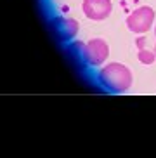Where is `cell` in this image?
<instances>
[{
  "label": "cell",
  "mask_w": 156,
  "mask_h": 158,
  "mask_svg": "<svg viewBox=\"0 0 156 158\" xmlns=\"http://www.w3.org/2000/svg\"><path fill=\"white\" fill-rule=\"evenodd\" d=\"M83 14L87 16L88 19L94 21H101L106 19L111 14V0H83Z\"/></svg>",
  "instance_id": "277c9868"
},
{
  "label": "cell",
  "mask_w": 156,
  "mask_h": 158,
  "mask_svg": "<svg viewBox=\"0 0 156 158\" xmlns=\"http://www.w3.org/2000/svg\"><path fill=\"white\" fill-rule=\"evenodd\" d=\"M154 35H156V30H154Z\"/></svg>",
  "instance_id": "52a82bcc"
},
{
  "label": "cell",
  "mask_w": 156,
  "mask_h": 158,
  "mask_svg": "<svg viewBox=\"0 0 156 158\" xmlns=\"http://www.w3.org/2000/svg\"><path fill=\"white\" fill-rule=\"evenodd\" d=\"M54 28L63 40H71V38L78 33L80 24H78V21H75V19H71V18H61V19H55Z\"/></svg>",
  "instance_id": "5b68a950"
},
{
  "label": "cell",
  "mask_w": 156,
  "mask_h": 158,
  "mask_svg": "<svg viewBox=\"0 0 156 158\" xmlns=\"http://www.w3.org/2000/svg\"><path fill=\"white\" fill-rule=\"evenodd\" d=\"M99 80L108 90L115 94H123L132 87V71L121 63H111L99 71Z\"/></svg>",
  "instance_id": "6da1fadb"
},
{
  "label": "cell",
  "mask_w": 156,
  "mask_h": 158,
  "mask_svg": "<svg viewBox=\"0 0 156 158\" xmlns=\"http://www.w3.org/2000/svg\"><path fill=\"white\" fill-rule=\"evenodd\" d=\"M139 61L142 63V64H153L156 61V52H151V51H146V49H139Z\"/></svg>",
  "instance_id": "8992f818"
},
{
  "label": "cell",
  "mask_w": 156,
  "mask_h": 158,
  "mask_svg": "<svg viewBox=\"0 0 156 158\" xmlns=\"http://www.w3.org/2000/svg\"><path fill=\"white\" fill-rule=\"evenodd\" d=\"M80 52H82L83 59L87 61L90 66H99L102 64L108 56H109V47L102 38H92L87 44H80Z\"/></svg>",
  "instance_id": "7a4b0ae2"
},
{
  "label": "cell",
  "mask_w": 156,
  "mask_h": 158,
  "mask_svg": "<svg viewBox=\"0 0 156 158\" xmlns=\"http://www.w3.org/2000/svg\"><path fill=\"white\" fill-rule=\"evenodd\" d=\"M154 49H156V47H154ZM154 52H156V51H154Z\"/></svg>",
  "instance_id": "ba28073f"
},
{
  "label": "cell",
  "mask_w": 156,
  "mask_h": 158,
  "mask_svg": "<svg viewBox=\"0 0 156 158\" xmlns=\"http://www.w3.org/2000/svg\"><path fill=\"white\" fill-rule=\"evenodd\" d=\"M153 21H154V10L151 7L144 5V7H139L137 10H133L127 18V26H129L130 31L141 35V33H146L151 28Z\"/></svg>",
  "instance_id": "3957f363"
}]
</instances>
